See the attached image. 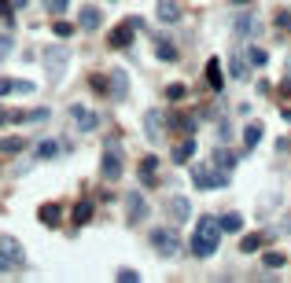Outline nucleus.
Returning a JSON list of instances; mask_svg holds the SVG:
<instances>
[{
    "label": "nucleus",
    "mask_w": 291,
    "mask_h": 283,
    "mask_svg": "<svg viewBox=\"0 0 291 283\" xmlns=\"http://www.w3.org/2000/svg\"><path fill=\"white\" fill-rule=\"evenodd\" d=\"M218 235H221V225L214 217H199V228L192 235V254L195 258H210L218 250Z\"/></svg>",
    "instance_id": "obj_1"
},
{
    "label": "nucleus",
    "mask_w": 291,
    "mask_h": 283,
    "mask_svg": "<svg viewBox=\"0 0 291 283\" xmlns=\"http://www.w3.org/2000/svg\"><path fill=\"white\" fill-rule=\"evenodd\" d=\"M192 184L199 187V192H218V187L228 184V173L218 169L214 162H199V166L192 169Z\"/></svg>",
    "instance_id": "obj_2"
},
{
    "label": "nucleus",
    "mask_w": 291,
    "mask_h": 283,
    "mask_svg": "<svg viewBox=\"0 0 291 283\" xmlns=\"http://www.w3.org/2000/svg\"><path fill=\"white\" fill-rule=\"evenodd\" d=\"M67 62H70V48H67V44H52V48L44 52V67H48V81H59V77H63Z\"/></svg>",
    "instance_id": "obj_3"
},
{
    "label": "nucleus",
    "mask_w": 291,
    "mask_h": 283,
    "mask_svg": "<svg viewBox=\"0 0 291 283\" xmlns=\"http://www.w3.org/2000/svg\"><path fill=\"white\" fill-rule=\"evenodd\" d=\"M22 261H26L22 246L15 243L11 235H0V272H4V269H19Z\"/></svg>",
    "instance_id": "obj_4"
},
{
    "label": "nucleus",
    "mask_w": 291,
    "mask_h": 283,
    "mask_svg": "<svg viewBox=\"0 0 291 283\" xmlns=\"http://www.w3.org/2000/svg\"><path fill=\"white\" fill-rule=\"evenodd\" d=\"M151 243H155L159 246V254H177V250H181V239H177V232H170V228H155V232H151Z\"/></svg>",
    "instance_id": "obj_5"
},
{
    "label": "nucleus",
    "mask_w": 291,
    "mask_h": 283,
    "mask_svg": "<svg viewBox=\"0 0 291 283\" xmlns=\"http://www.w3.org/2000/svg\"><path fill=\"white\" fill-rule=\"evenodd\" d=\"M140 26H144L140 19H129V22H122V26L114 29V34H111V48H129V41H133V34H136Z\"/></svg>",
    "instance_id": "obj_6"
},
{
    "label": "nucleus",
    "mask_w": 291,
    "mask_h": 283,
    "mask_svg": "<svg viewBox=\"0 0 291 283\" xmlns=\"http://www.w3.org/2000/svg\"><path fill=\"white\" fill-rule=\"evenodd\" d=\"M70 118L78 121V129H81V133H93L96 125H100L96 111H89V107H81V103H74V107H70Z\"/></svg>",
    "instance_id": "obj_7"
},
{
    "label": "nucleus",
    "mask_w": 291,
    "mask_h": 283,
    "mask_svg": "<svg viewBox=\"0 0 291 283\" xmlns=\"http://www.w3.org/2000/svg\"><path fill=\"white\" fill-rule=\"evenodd\" d=\"M166 210H170V217H173V225H185L188 217H192V202H188L185 195H173L170 202H166Z\"/></svg>",
    "instance_id": "obj_8"
},
{
    "label": "nucleus",
    "mask_w": 291,
    "mask_h": 283,
    "mask_svg": "<svg viewBox=\"0 0 291 283\" xmlns=\"http://www.w3.org/2000/svg\"><path fill=\"white\" fill-rule=\"evenodd\" d=\"M100 173H103L107 180H118V177H122V154H118L114 147H107L103 162H100Z\"/></svg>",
    "instance_id": "obj_9"
},
{
    "label": "nucleus",
    "mask_w": 291,
    "mask_h": 283,
    "mask_svg": "<svg viewBox=\"0 0 291 283\" xmlns=\"http://www.w3.org/2000/svg\"><path fill=\"white\" fill-rule=\"evenodd\" d=\"M162 111H148L144 114V136L151 140V144H159V140H162Z\"/></svg>",
    "instance_id": "obj_10"
},
{
    "label": "nucleus",
    "mask_w": 291,
    "mask_h": 283,
    "mask_svg": "<svg viewBox=\"0 0 291 283\" xmlns=\"http://www.w3.org/2000/svg\"><path fill=\"white\" fill-rule=\"evenodd\" d=\"M107 92H111V100H126L129 96V77H126V70H111Z\"/></svg>",
    "instance_id": "obj_11"
},
{
    "label": "nucleus",
    "mask_w": 291,
    "mask_h": 283,
    "mask_svg": "<svg viewBox=\"0 0 291 283\" xmlns=\"http://www.w3.org/2000/svg\"><path fill=\"white\" fill-rule=\"evenodd\" d=\"M144 213H148V202L140 199V192H129L126 195V217H129V225H136Z\"/></svg>",
    "instance_id": "obj_12"
},
{
    "label": "nucleus",
    "mask_w": 291,
    "mask_h": 283,
    "mask_svg": "<svg viewBox=\"0 0 291 283\" xmlns=\"http://www.w3.org/2000/svg\"><path fill=\"white\" fill-rule=\"evenodd\" d=\"M232 29L240 37H251L254 29H258V19H254V11H236V19H232Z\"/></svg>",
    "instance_id": "obj_13"
},
{
    "label": "nucleus",
    "mask_w": 291,
    "mask_h": 283,
    "mask_svg": "<svg viewBox=\"0 0 291 283\" xmlns=\"http://www.w3.org/2000/svg\"><path fill=\"white\" fill-rule=\"evenodd\" d=\"M228 74H232V81H247V77H251V59L232 55V59H228Z\"/></svg>",
    "instance_id": "obj_14"
},
{
    "label": "nucleus",
    "mask_w": 291,
    "mask_h": 283,
    "mask_svg": "<svg viewBox=\"0 0 291 283\" xmlns=\"http://www.w3.org/2000/svg\"><path fill=\"white\" fill-rule=\"evenodd\" d=\"M100 22H103L100 8H81V19H78V26H81V29H100Z\"/></svg>",
    "instance_id": "obj_15"
},
{
    "label": "nucleus",
    "mask_w": 291,
    "mask_h": 283,
    "mask_svg": "<svg viewBox=\"0 0 291 283\" xmlns=\"http://www.w3.org/2000/svg\"><path fill=\"white\" fill-rule=\"evenodd\" d=\"M181 19V8L173 0H159V22H177Z\"/></svg>",
    "instance_id": "obj_16"
},
{
    "label": "nucleus",
    "mask_w": 291,
    "mask_h": 283,
    "mask_svg": "<svg viewBox=\"0 0 291 283\" xmlns=\"http://www.w3.org/2000/svg\"><path fill=\"white\" fill-rule=\"evenodd\" d=\"M8 92H34V85L30 81H11V77H0V96H8Z\"/></svg>",
    "instance_id": "obj_17"
},
{
    "label": "nucleus",
    "mask_w": 291,
    "mask_h": 283,
    "mask_svg": "<svg viewBox=\"0 0 291 283\" xmlns=\"http://www.w3.org/2000/svg\"><path fill=\"white\" fill-rule=\"evenodd\" d=\"M37 217H41V225L55 228V225H59V206H55V202H44V206L37 210Z\"/></svg>",
    "instance_id": "obj_18"
},
{
    "label": "nucleus",
    "mask_w": 291,
    "mask_h": 283,
    "mask_svg": "<svg viewBox=\"0 0 291 283\" xmlns=\"http://www.w3.org/2000/svg\"><path fill=\"white\" fill-rule=\"evenodd\" d=\"M89 221H93V202L81 199L78 206H74V225H89Z\"/></svg>",
    "instance_id": "obj_19"
},
{
    "label": "nucleus",
    "mask_w": 291,
    "mask_h": 283,
    "mask_svg": "<svg viewBox=\"0 0 291 283\" xmlns=\"http://www.w3.org/2000/svg\"><path fill=\"white\" fill-rule=\"evenodd\" d=\"M192 154H195V144H192V136H188L185 144H177V151H173V162H177V166H185V162L192 159Z\"/></svg>",
    "instance_id": "obj_20"
},
{
    "label": "nucleus",
    "mask_w": 291,
    "mask_h": 283,
    "mask_svg": "<svg viewBox=\"0 0 291 283\" xmlns=\"http://www.w3.org/2000/svg\"><path fill=\"white\" fill-rule=\"evenodd\" d=\"M243 144H247V147H258V144H262V121H254V125L243 129Z\"/></svg>",
    "instance_id": "obj_21"
},
{
    "label": "nucleus",
    "mask_w": 291,
    "mask_h": 283,
    "mask_svg": "<svg viewBox=\"0 0 291 283\" xmlns=\"http://www.w3.org/2000/svg\"><path fill=\"white\" fill-rule=\"evenodd\" d=\"M207 77H210V88H221V85H225V77H221V62H218V59H210V62H207Z\"/></svg>",
    "instance_id": "obj_22"
},
{
    "label": "nucleus",
    "mask_w": 291,
    "mask_h": 283,
    "mask_svg": "<svg viewBox=\"0 0 291 283\" xmlns=\"http://www.w3.org/2000/svg\"><path fill=\"white\" fill-rule=\"evenodd\" d=\"M214 166L232 173V166H236V154H232V151H218V154H214Z\"/></svg>",
    "instance_id": "obj_23"
},
{
    "label": "nucleus",
    "mask_w": 291,
    "mask_h": 283,
    "mask_svg": "<svg viewBox=\"0 0 291 283\" xmlns=\"http://www.w3.org/2000/svg\"><path fill=\"white\" fill-rule=\"evenodd\" d=\"M218 225H221V232H240L243 228V217L240 213H228V217H221Z\"/></svg>",
    "instance_id": "obj_24"
},
{
    "label": "nucleus",
    "mask_w": 291,
    "mask_h": 283,
    "mask_svg": "<svg viewBox=\"0 0 291 283\" xmlns=\"http://www.w3.org/2000/svg\"><path fill=\"white\" fill-rule=\"evenodd\" d=\"M155 55H159L162 62H173V59H177V48H173V44H166V41H159V44H155Z\"/></svg>",
    "instance_id": "obj_25"
},
{
    "label": "nucleus",
    "mask_w": 291,
    "mask_h": 283,
    "mask_svg": "<svg viewBox=\"0 0 291 283\" xmlns=\"http://www.w3.org/2000/svg\"><path fill=\"white\" fill-rule=\"evenodd\" d=\"M155 169H159V159H144V162H140V177H144V184L155 180Z\"/></svg>",
    "instance_id": "obj_26"
},
{
    "label": "nucleus",
    "mask_w": 291,
    "mask_h": 283,
    "mask_svg": "<svg viewBox=\"0 0 291 283\" xmlns=\"http://www.w3.org/2000/svg\"><path fill=\"white\" fill-rule=\"evenodd\" d=\"M26 144H22V140L19 136H11V140H0V154H19Z\"/></svg>",
    "instance_id": "obj_27"
},
{
    "label": "nucleus",
    "mask_w": 291,
    "mask_h": 283,
    "mask_svg": "<svg viewBox=\"0 0 291 283\" xmlns=\"http://www.w3.org/2000/svg\"><path fill=\"white\" fill-rule=\"evenodd\" d=\"M262 243H266L262 235H247V239L240 243V250H243V254H254V250H262Z\"/></svg>",
    "instance_id": "obj_28"
},
{
    "label": "nucleus",
    "mask_w": 291,
    "mask_h": 283,
    "mask_svg": "<svg viewBox=\"0 0 291 283\" xmlns=\"http://www.w3.org/2000/svg\"><path fill=\"white\" fill-rule=\"evenodd\" d=\"M37 154H41V159H55L59 144H55V140H44V144H37Z\"/></svg>",
    "instance_id": "obj_29"
},
{
    "label": "nucleus",
    "mask_w": 291,
    "mask_h": 283,
    "mask_svg": "<svg viewBox=\"0 0 291 283\" xmlns=\"http://www.w3.org/2000/svg\"><path fill=\"white\" fill-rule=\"evenodd\" d=\"M67 4H70V0H44V8H48L52 15H59V11H67Z\"/></svg>",
    "instance_id": "obj_30"
},
{
    "label": "nucleus",
    "mask_w": 291,
    "mask_h": 283,
    "mask_svg": "<svg viewBox=\"0 0 291 283\" xmlns=\"http://www.w3.org/2000/svg\"><path fill=\"white\" fill-rule=\"evenodd\" d=\"M247 59L254 62V67H266V52H262V48H251V52H247Z\"/></svg>",
    "instance_id": "obj_31"
},
{
    "label": "nucleus",
    "mask_w": 291,
    "mask_h": 283,
    "mask_svg": "<svg viewBox=\"0 0 291 283\" xmlns=\"http://www.w3.org/2000/svg\"><path fill=\"white\" fill-rule=\"evenodd\" d=\"M52 29H55V37H70V34H74V26H70V22H55Z\"/></svg>",
    "instance_id": "obj_32"
},
{
    "label": "nucleus",
    "mask_w": 291,
    "mask_h": 283,
    "mask_svg": "<svg viewBox=\"0 0 291 283\" xmlns=\"http://www.w3.org/2000/svg\"><path fill=\"white\" fill-rule=\"evenodd\" d=\"M284 265V254H266V269H280Z\"/></svg>",
    "instance_id": "obj_33"
},
{
    "label": "nucleus",
    "mask_w": 291,
    "mask_h": 283,
    "mask_svg": "<svg viewBox=\"0 0 291 283\" xmlns=\"http://www.w3.org/2000/svg\"><path fill=\"white\" fill-rule=\"evenodd\" d=\"M136 279H140V276H136L133 269H122V272H118V283H136Z\"/></svg>",
    "instance_id": "obj_34"
},
{
    "label": "nucleus",
    "mask_w": 291,
    "mask_h": 283,
    "mask_svg": "<svg viewBox=\"0 0 291 283\" xmlns=\"http://www.w3.org/2000/svg\"><path fill=\"white\" fill-rule=\"evenodd\" d=\"M11 48H15V41H11V37H0V59L11 55Z\"/></svg>",
    "instance_id": "obj_35"
},
{
    "label": "nucleus",
    "mask_w": 291,
    "mask_h": 283,
    "mask_svg": "<svg viewBox=\"0 0 291 283\" xmlns=\"http://www.w3.org/2000/svg\"><path fill=\"white\" fill-rule=\"evenodd\" d=\"M277 26H280V29H291V11H280V15H277Z\"/></svg>",
    "instance_id": "obj_36"
},
{
    "label": "nucleus",
    "mask_w": 291,
    "mask_h": 283,
    "mask_svg": "<svg viewBox=\"0 0 291 283\" xmlns=\"http://www.w3.org/2000/svg\"><path fill=\"white\" fill-rule=\"evenodd\" d=\"M166 96H170V100H181V96H185V85H170V88H166Z\"/></svg>",
    "instance_id": "obj_37"
},
{
    "label": "nucleus",
    "mask_w": 291,
    "mask_h": 283,
    "mask_svg": "<svg viewBox=\"0 0 291 283\" xmlns=\"http://www.w3.org/2000/svg\"><path fill=\"white\" fill-rule=\"evenodd\" d=\"M0 15H4V19L11 22V4H8V0H0Z\"/></svg>",
    "instance_id": "obj_38"
},
{
    "label": "nucleus",
    "mask_w": 291,
    "mask_h": 283,
    "mask_svg": "<svg viewBox=\"0 0 291 283\" xmlns=\"http://www.w3.org/2000/svg\"><path fill=\"white\" fill-rule=\"evenodd\" d=\"M8 121V111H4V107H0V125H4Z\"/></svg>",
    "instance_id": "obj_39"
},
{
    "label": "nucleus",
    "mask_w": 291,
    "mask_h": 283,
    "mask_svg": "<svg viewBox=\"0 0 291 283\" xmlns=\"http://www.w3.org/2000/svg\"><path fill=\"white\" fill-rule=\"evenodd\" d=\"M15 4H19V8H26V4H30V0H15Z\"/></svg>",
    "instance_id": "obj_40"
},
{
    "label": "nucleus",
    "mask_w": 291,
    "mask_h": 283,
    "mask_svg": "<svg viewBox=\"0 0 291 283\" xmlns=\"http://www.w3.org/2000/svg\"><path fill=\"white\" fill-rule=\"evenodd\" d=\"M236 4H247V0H236Z\"/></svg>",
    "instance_id": "obj_41"
}]
</instances>
